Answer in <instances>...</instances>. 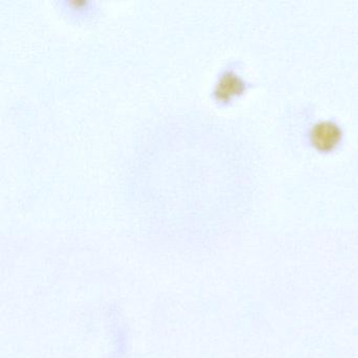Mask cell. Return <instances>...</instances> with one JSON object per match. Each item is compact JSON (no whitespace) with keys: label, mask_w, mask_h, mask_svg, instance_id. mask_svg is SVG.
<instances>
[{"label":"cell","mask_w":358,"mask_h":358,"mask_svg":"<svg viewBox=\"0 0 358 358\" xmlns=\"http://www.w3.org/2000/svg\"><path fill=\"white\" fill-rule=\"evenodd\" d=\"M64 10H66L69 14L73 16H80V17H87L96 11L95 3L87 0H66L62 3Z\"/></svg>","instance_id":"3"},{"label":"cell","mask_w":358,"mask_h":358,"mask_svg":"<svg viewBox=\"0 0 358 358\" xmlns=\"http://www.w3.org/2000/svg\"><path fill=\"white\" fill-rule=\"evenodd\" d=\"M245 87L246 83L240 75L234 71L227 70L217 79L213 89V95L217 101L227 102L242 93Z\"/></svg>","instance_id":"2"},{"label":"cell","mask_w":358,"mask_h":358,"mask_svg":"<svg viewBox=\"0 0 358 358\" xmlns=\"http://www.w3.org/2000/svg\"><path fill=\"white\" fill-rule=\"evenodd\" d=\"M341 135L339 125L331 120L318 121L310 131L312 143L320 150H333L341 141Z\"/></svg>","instance_id":"1"}]
</instances>
